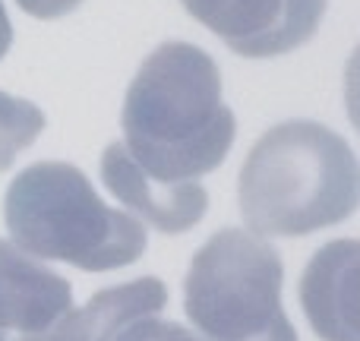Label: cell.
Masks as SVG:
<instances>
[{
	"label": "cell",
	"mask_w": 360,
	"mask_h": 341,
	"mask_svg": "<svg viewBox=\"0 0 360 341\" xmlns=\"http://www.w3.org/2000/svg\"><path fill=\"white\" fill-rule=\"evenodd\" d=\"M120 127L139 171L165 184H190L228 158L237 120L221 101L215 60L196 44L165 41L133 76Z\"/></svg>",
	"instance_id": "cell-1"
},
{
	"label": "cell",
	"mask_w": 360,
	"mask_h": 341,
	"mask_svg": "<svg viewBox=\"0 0 360 341\" xmlns=\"http://www.w3.org/2000/svg\"><path fill=\"white\" fill-rule=\"evenodd\" d=\"M240 215L256 237H304L357 209V158L316 120H285L256 139L240 168Z\"/></svg>",
	"instance_id": "cell-2"
},
{
	"label": "cell",
	"mask_w": 360,
	"mask_h": 341,
	"mask_svg": "<svg viewBox=\"0 0 360 341\" xmlns=\"http://www.w3.org/2000/svg\"><path fill=\"white\" fill-rule=\"evenodd\" d=\"M13 243L32 259H57L82 272H111L146 253L139 218L101 202L89 177L67 162H38L13 177L4 196Z\"/></svg>",
	"instance_id": "cell-3"
},
{
	"label": "cell",
	"mask_w": 360,
	"mask_h": 341,
	"mask_svg": "<svg viewBox=\"0 0 360 341\" xmlns=\"http://www.w3.org/2000/svg\"><path fill=\"white\" fill-rule=\"evenodd\" d=\"M281 285L278 250L250 231L224 228L193 256L184 310L202 341H297Z\"/></svg>",
	"instance_id": "cell-4"
},
{
	"label": "cell",
	"mask_w": 360,
	"mask_h": 341,
	"mask_svg": "<svg viewBox=\"0 0 360 341\" xmlns=\"http://www.w3.org/2000/svg\"><path fill=\"white\" fill-rule=\"evenodd\" d=\"M329 0H184L240 57H278L316 35Z\"/></svg>",
	"instance_id": "cell-5"
},
{
	"label": "cell",
	"mask_w": 360,
	"mask_h": 341,
	"mask_svg": "<svg viewBox=\"0 0 360 341\" xmlns=\"http://www.w3.org/2000/svg\"><path fill=\"white\" fill-rule=\"evenodd\" d=\"M70 310V281L16 243L0 240V341H51Z\"/></svg>",
	"instance_id": "cell-6"
},
{
	"label": "cell",
	"mask_w": 360,
	"mask_h": 341,
	"mask_svg": "<svg viewBox=\"0 0 360 341\" xmlns=\"http://www.w3.org/2000/svg\"><path fill=\"white\" fill-rule=\"evenodd\" d=\"M101 180L127 209L165 234L190 231L193 224L202 221L209 209V193L199 180L165 184V180L149 177L133 165L124 143H111L101 152Z\"/></svg>",
	"instance_id": "cell-7"
},
{
	"label": "cell",
	"mask_w": 360,
	"mask_h": 341,
	"mask_svg": "<svg viewBox=\"0 0 360 341\" xmlns=\"http://www.w3.org/2000/svg\"><path fill=\"white\" fill-rule=\"evenodd\" d=\"M357 259L354 237L332 240L307 262L300 278V307L323 341H360L357 329Z\"/></svg>",
	"instance_id": "cell-8"
},
{
	"label": "cell",
	"mask_w": 360,
	"mask_h": 341,
	"mask_svg": "<svg viewBox=\"0 0 360 341\" xmlns=\"http://www.w3.org/2000/svg\"><path fill=\"white\" fill-rule=\"evenodd\" d=\"M168 304V288L158 278H136L92 294L86 307L70 310L51 341H117L136 319L155 316Z\"/></svg>",
	"instance_id": "cell-9"
},
{
	"label": "cell",
	"mask_w": 360,
	"mask_h": 341,
	"mask_svg": "<svg viewBox=\"0 0 360 341\" xmlns=\"http://www.w3.org/2000/svg\"><path fill=\"white\" fill-rule=\"evenodd\" d=\"M44 130V111L16 95L0 92V174L10 171L16 155L29 149Z\"/></svg>",
	"instance_id": "cell-10"
},
{
	"label": "cell",
	"mask_w": 360,
	"mask_h": 341,
	"mask_svg": "<svg viewBox=\"0 0 360 341\" xmlns=\"http://www.w3.org/2000/svg\"><path fill=\"white\" fill-rule=\"evenodd\" d=\"M117 341H199L190 329L171 323V319H158V316H146L136 319L133 326H127L117 335Z\"/></svg>",
	"instance_id": "cell-11"
},
{
	"label": "cell",
	"mask_w": 360,
	"mask_h": 341,
	"mask_svg": "<svg viewBox=\"0 0 360 341\" xmlns=\"http://www.w3.org/2000/svg\"><path fill=\"white\" fill-rule=\"evenodd\" d=\"M29 16H38V19H60L67 16L70 10L82 4V0H16Z\"/></svg>",
	"instance_id": "cell-12"
},
{
	"label": "cell",
	"mask_w": 360,
	"mask_h": 341,
	"mask_svg": "<svg viewBox=\"0 0 360 341\" xmlns=\"http://www.w3.org/2000/svg\"><path fill=\"white\" fill-rule=\"evenodd\" d=\"M10 44H13V25H10V16H6V10H4V0H0V57L10 51Z\"/></svg>",
	"instance_id": "cell-13"
}]
</instances>
